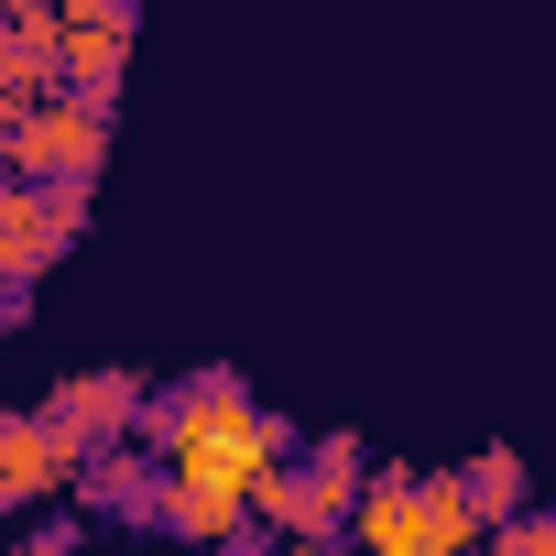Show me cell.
I'll return each mask as SVG.
<instances>
[{"label":"cell","mask_w":556,"mask_h":556,"mask_svg":"<svg viewBox=\"0 0 556 556\" xmlns=\"http://www.w3.org/2000/svg\"><path fill=\"white\" fill-rule=\"evenodd\" d=\"M273 469H285V426H273L229 371H197L175 404H164V480L186 491H262Z\"/></svg>","instance_id":"6da1fadb"},{"label":"cell","mask_w":556,"mask_h":556,"mask_svg":"<svg viewBox=\"0 0 556 556\" xmlns=\"http://www.w3.org/2000/svg\"><path fill=\"white\" fill-rule=\"evenodd\" d=\"M285 556H350L339 534H285Z\"/></svg>","instance_id":"4fadbf2b"},{"label":"cell","mask_w":556,"mask_h":556,"mask_svg":"<svg viewBox=\"0 0 556 556\" xmlns=\"http://www.w3.org/2000/svg\"><path fill=\"white\" fill-rule=\"evenodd\" d=\"M153 513H164L175 534H197V545H251V502H240V491H186V480H164Z\"/></svg>","instance_id":"ba28073f"},{"label":"cell","mask_w":556,"mask_h":556,"mask_svg":"<svg viewBox=\"0 0 556 556\" xmlns=\"http://www.w3.org/2000/svg\"><path fill=\"white\" fill-rule=\"evenodd\" d=\"M142 404H153V393H142L131 371H77V382H55V393H45V426H55V437H77V447H99V437H121Z\"/></svg>","instance_id":"52a82bcc"},{"label":"cell","mask_w":556,"mask_h":556,"mask_svg":"<svg viewBox=\"0 0 556 556\" xmlns=\"http://www.w3.org/2000/svg\"><path fill=\"white\" fill-rule=\"evenodd\" d=\"M491 556H556V523H545V513H502Z\"/></svg>","instance_id":"8fae6325"},{"label":"cell","mask_w":556,"mask_h":556,"mask_svg":"<svg viewBox=\"0 0 556 556\" xmlns=\"http://www.w3.org/2000/svg\"><path fill=\"white\" fill-rule=\"evenodd\" d=\"M458 480H480V491H469L480 534H491L502 513H523V458H513V447H480V469H458Z\"/></svg>","instance_id":"30bf717a"},{"label":"cell","mask_w":556,"mask_h":556,"mask_svg":"<svg viewBox=\"0 0 556 556\" xmlns=\"http://www.w3.org/2000/svg\"><path fill=\"white\" fill-rule=\"evenodd\" d=\"M350 534H361V556H469L480 545V513H469V480L458 469H382V480H361V502H350Z\"/></svg>","instance_id":"7a4b0ae2"},{"label":"cell","mask_w":556,"mask_h":556,"mask_svg":"<svg viewBox=\"0 0 556 556\" xmlns=\"http://www.w3.org/2000/svg\"><path fill=\"white\" fill-rule=\"evenodd\" d=\"M361 437H317L306 458H285L262 491H251V523H285V534H339L350 502H361Z\"/></svg>","instance_id":"3957f363"},{"label":"cell","mask_w":556,"mask_h":556,"mask_svg":"<svg viewBox=\"0 0 556 556\" xmlns=\"http://www.w3.org/2000/svg\"><path fill=\"white\" fill-rule=\"evenodd\" d=\"M99 153H110V142H99V110H88V99H55V88H45L12 131H0V164H12V186H77V197H88Z\"/></svg>","instance_id":"277c9868"},{"label":"cell","mask_w":556,"mask_h":556,"mask_svg":"<svg viewBox=\"0 0 556 556\" xmlns=\"http://www.w3.org/2000/svg\"><path fill=\"white\" fill-rule=\"evenodd\" d=\"M77 480H88V502H99V513H142V502L164 491V480H153V469H142L131 447H110V458H88Z\"/></svg>","instance_id":"9c48e42d"},{"label":"cell","mask_w":556,"mask_h":556,"mask_svg":"<svg viewBox=\"0 0 556 556\" xmlns=\"http://www.w3.org/2000/svg\"><path fill=\"white\" fill-rule=\"evenodd\" d=\"M77 469H88V447H77V437H55L45 415H0V513H23V502L66 491Z\"/></svg>","instance_id":"8992f818"},{"label":"cell","mask_w":556,"mask_h":556,"mask_svg":"<svg viewBox=\"0 0 556 556\" xmlns=\"http://www.w3.org/2000/svg\"><path fill=\"white\" fill-rule=\"evenodd\" d=\"M66 545H77V534L55 523V534H34V545H0V556H66Z\"/></svg>","instance_id":"7c38bea8"},{"label":"cell","mask_w":556,"mask_h":556,"mask_svg":"<svg viewBox=\"0 0 556 556\" xmlns=\"http://www.w3.org/2000/svg\"><path fill=\"white\" fill-rule=\"evenodd\" d=\"M77 229H88L77 186H12V175H0V285H34L45 262H66Z\"/></svg>","instance_id":"5b68a950"}]
</instances>
